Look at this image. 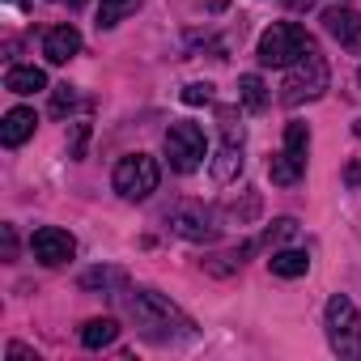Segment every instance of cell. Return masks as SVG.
Instances as JSON below:
<instances>
[{
    "instance_id": "cell-9",
    "label": "cell",
    "mask_w": 361,
    "mask_h": 361,
    "mask_svg": "<svg viewBox=\"0 0 361 361\" xmlns=\"http://www.w3.org/2000/svg\"><path fill=\"white\" fill-rule=\"evenodd\" d=\"M30 251H35V259H39V264H47V268H60V264H68V259L77 255V238H73L68 230L43 226V230H35V238H30Z\"/></svg>"
},
{
    "instance_id": "cell-18",
    "label": "cell",
    "mask_w": 361,
    "mask_h": 361,
    "mask_svg": "<svg viewBox=\"0 0 361 361\" xmlns=\"http://www.w3.org/2000/svg\"><path fill=\"white\" fill-rule=\"evenodd\" d=\"M136 5H140V0H102V5H98V26H119L128 13H136Z\"/></svg>"
},
{
    "instance_id": "cell-19",
    "label": "cell",
    "mask_w": 361,
    "mask_h": 361,
    "mask_svg": "<svg viewBox=\"0 0 361 361\" xmlns=\"http://www.w3.org/2000/svg\"><path fill=\"white\" fill-rule=\"evenodd\" d=\"M81 289H123V272L119 268H94L81 276Z\"/></svg>"
},
{
    "instance_id": "cell-20",
    "label": "cell",
    "mask_w": 361,
    "mask_h": 361,
    "mask_svg": "<svg viewBox=\"0 0 361 361\" xmlns=\"http://www.w3.org/2000/svg\"><path fill=\"white\" fill-rule=\"evenodd\" d=\"M285 149L298 153V157H306V149H310V132H306V123H289V128H285Z\"/></svg>"
},
{
    "instance_id": "cell-10",
    "label": "cell",
    "mask_w": 361,
    "mask_h": 361,
    "mask_svg": "<svg viewBox=\"0 0 361 361\" xmlns=\"http://www.w3.org/2000/svg\"><path fill=\"white\" fill-rule=\"evenodd\" d=\"M323 30L340 43V47H353V51H361V13H353V9H327L323 13Z\"/></svg>"
},
{
    "instance_id": "cell-5",
    "label": "cell",
    "mask_w": 361,
    "mask_h": 361,
    "mask_svg": "<svg viewBox=\"0 0 361 361\" xmlns=\"http://www.w3.org/2000/svg\"><path fill=\"white\" fill-rule=\"evenodd\" d=\"M323 323H327V340H331V348L340 357H361V314H357L353 298L336 293L327 302V319Z\"/></svg>"
},
{
    "instance_id": "cell-3",
    "label": "cell",
    "mask_w": 361,
    "mask_h": 361,
    "mask_svg": "<svg viewBox=\"0 0 361 361\" xmlns=\"http://www.w3.org/2000/svg\"><path fill=\"white\" fill-rule=\"evenodd\" d=\"M323 90H327V60L319 51H306L298 64H289V77L281 85V102L302 106V102H314Z\"/></svg>"
},
{
    "instance_id": "cell-25",
    "label": "cell",
    "mask_w": 361,
    "mask_h": 361,
    "mask_svg": "<svg viewBox=\"0 0 361 361\" xmlns=\"http://www.w3.org/2000/svg\"><path fill=\"white\" fill-rule=\"evenodd\" d=\"M18 255V238H13V226H5V259Z\"/></svg>"
},
{
    "instance_id": "cell-13",
    "label": "cell",
    "mask_w": 361,
    "mask_h": 361,
    "mask_svg": "<svg viewBox=\"0 0 361 361\" xmlns=\"http://www.w3.org/2000/svg\"><path fill=\"white\" fill-rule=\"evenodd\" d=\"M268 174H272V183H276V188H293V183H302V174H306V157L281 149V153H272Z\"/></svg>"
},
{
    "instance_id": "cell-11",
    "label": "cell",
    "mask_w": 361,
    "mask_h": 361,
    "mask_svg": "<svg viewBox=\"0 0 361 361\" xmlns=\"http://www.w3.org/2000/svg\"><path fill=\"white\" fill-rule=\"evenodd\" d=\"M77 51H81V30H77V26H51V30L43 35V56H47L51 64H68Z\"/></svg>"
},
{
    "instance_id": "cell-12",
    "label": "cell",
    "mask_w": 361,
    "mask_h": 361,
    "mask_svg": "<svg viewBox=\"0 0 361 361\" xmlns=\"http://www.w3.org/2000/svg\"><path fill=\"white\" fill-rule=\"evenodd\" d=\"M35 123H39V119H35V111H30V106H13L5 119H0V140H5L9 149H18L22 140H30V136H35Z\"/></svg>"
},
{
    "instance_id": "cell-22",
    "label": "cell",
    "mask_w": 361,
    "mask_h": 361,
    "mask_svg": "<svg viewBox=\"0 0 361 361\" xmlns=\"http://www.w3.org/2000/svg\"><path fill=\"white\" fill-rule=\"evenodd\" d=\"M183 102H188V106H204V102H213V85H209V81H192V85H183Z\"/></svg>"
},
{
    "instance_id": "cell-1",
    "label": "cell",
    "mask_w": 361,
    "mask_h": 361,
    "mask_svg": "<svg viewBox=\"0 0 361 361\" xmlns=\"http://www.w3.org/2000/svg\"><path fill=\"white\" fill-rule=\"evenodd\" d=\"M115 298H123L128 319H132L136 331H140L145 340H153V344H178V340H192V336H196L192 319L178 310L170 298H161V293H153V289H119Z\"/></svg>"
},
{
    "instance_id": "cell-27",
    "label": "cell",
    "mask_w": 361,
    "mask_h": 361,
    "mask_svg": "<svg viewBox=\"0 0 361 361\" xmlns=\"http://www.w3.org/2000/svg\"><path fill=\"white\" fill-rule=\"evenodd\" d=\"M289 9H310V0H285Z\"/></svg>"
},
{
    "instance_id": "cell-2",
    "label": "cell",
    "mask_w": 361,
    "mask_h": 361,
    "mask_svg": "<svg viewBox=\"0 0 361 361\" xmlns=\"http://www.w3.org/2000/svg\"><path fill=\"white\" fill-rule=\"evenodd\" d=\"M306 51H314V39L298 22H276V26H268L259 35V64L264 68H289Z\"/></svg>"
},
{
    "instance_id": "cell-15",
    "label": "cell",
    "mask_w": 361,
    "mask_h": 361,
    "mask_svg": "<svg viewBox=\"0 0 361 361\" xmlns=\"http://www.w3.org/2000/svg\"><path fill=\"white\" fill-rule=\"evenodd\" d=\"M268 268H272V276H285V281H293V276H306V268H310V255H306V251H298V247H285V251H272Z\"/></svg>"
},
{
    "instance_id": "cell-29",
    "label": "cell",
    "mask_w": 361,
    "mask_h": 361,
    "mask_svg": "<svg viewBox=\"0 0 361 361\" xmlns=\"http://www.w3.org/2000/svg\"><path fill=\"white\" fill-rule=\"evenodd\" d=\"M9 5H22V0H9Z\"/></svg>"
},
{
    "instance_id": "cell-26",
    "label": "cell",
    "mask_w": 361,
    "mask_h": 361,
    "mask_svg": "<svg viewBox=\"0 0 361 361\" xmlns=\"http://www.w3.org/2000/svg\"><path fill=\"white\" fill-rule=\"evenodd\" d=\"M344 178H348V188H357V183H361V161H353V166L344 170Z\"/></svg>"
},
{
    "instance_id": "cell-21",
    "label": "cell",
    "mask_w": 361,
    "mask_h": 361,
    "mask_svg": "<svg viewBox=\"0 0 361 361\" xmlns=\"http://www.w3.org/2000/svg\"><path fill=\"white\" fill-rule=\"evenodd\" d=\"M73 106H77V90H73V85H56V94H51V115L64 119Z\"/></svg>"
},
{
    "instance_id": "cell-7",
    "label": "cell",
    "mask_w": 361,
    "mask_h": 361,
    "mask_svg": "<svg viewBox=\"0 0 361 361\" xmlns=\"http://www.w3.org/2000/svg\"><path fill=\"white\" fill-rule=\"evenodd\" d=\"M221 149H217V161H213V183H230V178L243 170V140H247V132H243V123H234V111L230 106H221Z\"/></svg>"
},
{
    "instance_id": "cell-16",
    "label": "cell",
    "mask_w": 361,
    "mask_h": 361,
    "mask_svg": "<svg viewBox=\"0 0 361 361\" xmlns=\"http://www.w3.org/2000/svg\"><path fill=\"white\" fill-rule=\"evenodd\" d=\"M115 336H119V323L115 319H90L81 327V344L85 348H106V344H115Z\"/></svg>"
},
{
    "instance_id": "cell-17",
    "label": "cell",
    "mask_w": 361,
    "mask_h": 361,
    "mask_svg": "<svg viewBox=\"0 0 361 361\" xmlns=\"http://www.w3.org/2000/svg\"><path fill=\"white\" fill-rule=\"evenodd\" d=\"M238 98H243L247 111H264L268 106V85L255 73H247V77H238Z\"/></svg>"
},
{
    "instance_id": "cell-24",
    "label": "cell",
    "mask_w": 361,
    "mask_h": 361,
    "mask_svg": "<svg viewBox=\"0 0 361 361\" xmlns=\"http://www.w3.org/2000/svg\"><path fill=\"white\" fill-rule=\"evenodd\" d=\"M9 361H39L26 344H9Z\"/></svg>"
},
{
    "instance_id": "cell-28",
    "label": "cell",
    "mask_w": 361,
    "mask_h": 361,
    "mask_svg": "<svg viewBox=\"0 0 361 361\" xmlns=\"http://www.w3.org/2000/svg\"><path fill=\"white\" fill-rule=\"evenodd\" d=\"M68 5H85V0H68Z\"/></svg>"
},
{
    "instance_id": "cell-4",
    "label": "cell",
    "mask_w": 361,
    "mask_h": 361,
    "mask_svg": "<svg viewBox=\"0 0 361 361\" xmlns=\"http://www.w3.org/2000/svg\"><path fill=\"white\" fill-rule=\"evenodd\" d=\"M157 178H161V170L149 153H128V157H119L111 183L123 200H149L157 192Z\"/></svg>"
},
{
    "instance_id": "cell-23",
    "label": "cell",
    "mask_w": 361,
    "mask_h": 361,
    "mask_svg": "<svg viewBox=\"0 0 361 361\" xmlns=\"http://www.w3.org/2000/svg\"><path fill=\"white\" fill-rule=\"evenodd\" d=\"M293 234H298V221H293V217H281V221H272L268 243H285V238H293Z\"/></svg>"
},
{
    "instance_id": "cell-8",
    "label": "cell",
    "mask_w": 361,
    "mask_h": 361,
    "mask_svg": "<svg viewBox=\"0 0 361 361\" xmlns=\"http://www.w3.org/2000/svg\"><path fill=\"white\" fill-rule=\"evenodd\" d=\"M166 221H170V230H174L178 238H192V243H213V238L221 234L217 217H213L204 204H174V209L166 213Z\"/></svg>"
},
{
    "instance_id": "cell-6",
    "label": "cell",
    "mask_w": 361,
    "mask_h": 361,
    "mask_svg": "<svg viewBox=\"0 0 361 361\" xmlns=\"http://www.w3.org/2000/svg\"><path fill=\"white\" fill-rule=\"evenodd\" d=\"M204 153H209V145H204L200 123H188V119L170 123V132H166V157H170V166L178 174H196L204 166Z\"/></svg>"
},
{
    "instance_id": "cell-14",
    "label": "cell",
    "mask_w": 361,
    "mask_h": 361,
    "mask_svg": "<svg viewBox=\"0 0 361 361\" xmlns=\"http://www.w3.org/2000/svg\"><path fill=\"white\" fill-rule=\"evenodd\" d=\"M5 90L9 94H39V90H47V73L35 64H13L5 73Z\"/></svg>"
}]
</instances>
